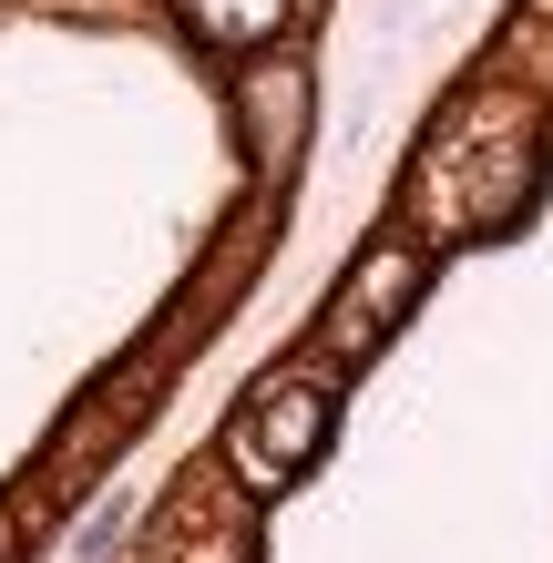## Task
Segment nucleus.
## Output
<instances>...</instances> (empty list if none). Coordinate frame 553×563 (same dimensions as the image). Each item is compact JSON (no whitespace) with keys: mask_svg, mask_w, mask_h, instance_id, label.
Listing matches in <instances>:
<instances>
[{"mask_svg":"<svg viewBox=\"0 0 553 563\" xmlns=\"http://www.w3.org/2000/svg\"><path fill=\"white\" fill-rule=\"evenodd\" d=\"M0 563H11V512H0Z\"/></svg>","mask_w":553,"mask_h":563,"instance_id":"6","label":"nucleus"},{"mask_svg":"<svg viewBox=\"0 0 553 563\" xmlns=\"http://www.w3.org/2000/svg\"><path fill=\"white\" fill-rule=\"evenodd\" d=\"M329 451V389H318L308 369H277L246 389V410L225 420V472H236V492H287L308 472V461Z\"/></svg>","mask_w":553,"mask_h":563,"instance_id":"2","label":"nucleus"},{"mask_svg":"<svg viewBox=\"0 0 553 563\" xmlns=\"http://www.w3.org/2000/svg\"><path fill=\"white\" fill-rule=\"evenodd\" d=\"M533 185V103L502 82H482L462 113L441 123L431 164H420V206H431L441 236H482V225H502L523 206Z\"/></svg>","mask_w":553,"mask_h":563,"instance_id":"1","label":"nucleus"},{"mask_svg":"<svg viewBox=\"0 0 553 563\" xmlns=\"http://www.w3.org/2000/svg\"><path fill=\"white\" fill-rule=\"evenodd\" d=\"M410 297H420V246H400V236H389V246H369L360 267L339 277V308H329V328H318V339L369 358V349L389 339V328L410 318Z\"/></svg>","mask_w":553,"mask_h":563,"instance_id":"3","label":"nucleus"},{"mask_svg":"<svg viewBox=\"0 0 553 563\" xmlns=\"http://www.w3.org/2000/svg\"><path fill=\"white\" fill-rule=\"evenodd\" d=\"M298 11V0H185V21H195V42H215V52H256V42H277V21Z\"/></svg>","mask_w":553,"mask_h":563,"instance_id":"4","label":"nucleus"},{"mask_svg":"<svg viewBox=\"0 0 553 563\" xmlns=\"http://www.w3.org/2000/svg\"><path fill=\"white\" fill-rule=\"evenodd\" d=\"M502 52H512V73H533V92H553V0H523Z\"/></svg>","mask_w":553,"mask_h":563,"instance_id":"5","label":"nucleus"}]
</instances>
